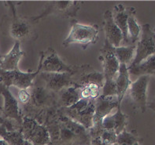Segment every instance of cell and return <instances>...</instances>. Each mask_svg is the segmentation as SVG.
Listing matches in <instances>:
<instances>
[{
	"label": "cell",
	"instance_id": "obj_36",
	"mask_svg": "<svg viewBox=\"0 0 155 145\" xmlns=\"http://www.w3.org/2000/svg\"><path fill=\"white\" fill-rule=\"evenodd\" d=\"M114 145H118V144H117V143H115V144H114Z\"/></svg>",
	"mask_w": 155,
	"mask_h": 145
},
{
	"label": "cell",
	"instance_id": "obj_30",
	"mask_svg": "<svg viewBox=\"0 0 155 145\" xmlns=\"http://www.w3.org/2000/svg\"><path fill=\"white\" fill-rule=\"evenodd\" d=\"M14 120L8 119L3 116H0V125H4L8 131H14V130H19V126L17 122H14Z\"/></svg>",
	"mask_w": 155,
	"mask_h": 145
},
{
	"label": "cell",
	"instance_id": "obj_14",
	"mask_svg": "<svg viewBox=\"0 0 155 145\" xmlns=\"http://www.w3.org/2000/svg\"><path fill=\"white\" fill-rule=\"evenodd\" d=\"M99 60L103 65V74L105 80L115 79L120 68V63L114 55L113 51V46H111L105 39L104 46L100 49Z\"/></svg>",
	"mask_w": 155,
	"mask_h": 145
},
{
	"label": "cell",
	"instance_id": "obj_20",
	"mask_svg": "<svg viewBox=\"0 0 155 145\" xmlns=\"http://www.w3.org/2000/svg\"><path fill=\"white\" fill-rule=\"evenodd\" d=\"M24 52L21 49V43L15 42L11 50L2 57V62L0 64V68L3 71L19 70L18 63L23 57Z\"/></svg>",
	"mask_w": 155,
	"mask_h": 145
},
{
	"label": "cell",
	"instance_id": "obj_7",
	"mask_svg": "<svg viewBox=\"0 0 155 145\" xmlns=\"http://www.w3.org/2000/svg\"><path fill=\"white\" fill-rule=\"evenodd\" d=\"M41 71V61L35 71L23 72L20 70L3 71L0 68V83L10 88L15 86L19 90H28L33 86V81Z\"/></svg>",
	"mask_w": 155,
	"mask_h": 145
},
{
	"label": "cell",
	"instance_id": "obj_25",
	"mask_svg": "<svg viewBox=\"0 0 155 145\" xmlns=\"http://www.w3.org/2000/svg\"><path fill=\"white\" fill-rule=\"evenodd\" d=\"M136 10L133 7H128V31L130 46L136 45L139 40V36L141 32V27L137 23L136 19Z\"/></svg>",
	"mask_w": 155,
	"mask_h": 145
},
{
	"label": "cell",
	"instance_id": "obj_23",
	"mask_svg": "<svg viewBox=\"0 0 155 145\" xmlns=\"http://www.w3.org/2000/svg\"><path fill=\"white\" fill-rule=\"evenodd\" d=\"M129 74L134 76L155 75V53L137 66L128 68Z\"/></svg>",
	"mask_w": 155,
	"mask_h": 145
},
{
	"label": "cell",
	"instance_id": "obj_5",
	"mask_svg": "<svg viewBox=\"0 0 155 145\" xmlns=\"http://www.w3.org/2000/svg\"><path fill=\"white\" fill-rule=\"evenodd\" d=\"M94 100L81 99L70 108H61L59 111L64 115L89 130L94 125Z\"/></svg>",
	"mask_w": 155,
	"mask_h": 145
},
{
	"label": "cell",
	"instance_id": "obj_12",
	"mask_svg": "<svg viewBox=\"0 0 155 145\" xmlns=\"http://www.w3.org/2000/svg\"><path fill=\"white\" fill-rule=\"evenodd\" d=\"M85 68V67H84ZM81 72V71H80ZM78 73H46L40 72L38 76L48 90L58 93L63 89L74 85V76Z\"/></svg>",
	"mask_w": 155,
	"mask_h": 145
},
{
	"label": "cell",
	"instance_id": "obj_1",
	"mask_svg": "<svg viewBox=\"0 0 155 145\" xmlns=\"http://www.w3.org/2000/svg\"><path fill=\"white\" fill-rule=\"evenodd\" d=\"M43 125L52 145H90L89 131L58 110L48 116Z\"/></svg>",
	"mask_w": 155,
	"mask_h": 145
},
{
	"label": "cell",
	"instance_id": "obj_24",
	"mask_svg": "<svg viewBox=\"0 0 155 145\" xmlns=\"http://www.w3.org/2000/svg\"><path fill=\"white\" fill-rule=\"evenodd\" d=\"M136 48V45L128 46H120L119 47L113 46V51L120 63V65L123 64L128 68L132 63L134 57H135Z\"/></svg>",
	"mask_w": 155,
	"mask_h": 145
},
{
	"label": "cell",
	"instance_id": "obj_10",
	"mask_svg": "<svg viewBox=\"0 0 155 145\" xmlns=\"http://www.w3.org/2000/svg\"><path fill=\"white\" fill-rule=\"evenodd\" d=\"M135 57L128 68L137 66L155 53V32L148 24L141 27V38L136 44Z\"/></svg>",
	"mask_w": 155,
	"mask_h": 145
},
{
	"label": "cell",
	"instance_id": "obj_9",
	"mask_svg": "<svg viewBox=\"0 0 155 145\" xmlns=\"http://www.w3.org/2000/svg\"><path fill=\"white\" fill-rule=\"evenodd\" d=\"M19 130L31 145H48L51 143L49 133L45 125L31 118L22 117V124Z\"/></svg>",
	"mask_w": 155,
	"mask_h": 145
},
{
	"label": "cell",
	"instance_id": "obj_31",
	"mask_svg": "<svg viewBox=\"0 0 155 145\" xmlns=\"http://www.w3.org/2000/svg\"><path fill=\"white\" fill-rule=\"evenodd\" d=\"M30 99V93L28 89V90H19L18 92V102H20L21 105H25L28 102Z\"/></svg>",
	"mask_w": 155,
	"mask_h": 145
},
{
	"label": "cell",
	"instance_id": "obj_26",
	"mask_svg": "<svg viewBox=\"0 0 155 145\" xmlns=\"http://www.w3.org/2000/svg\"><path fill=\"white\" fill-rule=\"evenodd\" d=\"M0 137L9 145H31L25 139L20 130L8 131L4 125H0Z\"/></svg>",
	"mask_w": 155,
	"mask_h": 145
},
{
	"label": "cell",
	"instance_id": "obj_37",
	"mask_svg": "<svg viewBox=\"0 0 155 145\" xmlns=\"http://www.w3.org/2000/svg\"><path fill=\"white\" fill-rule=\"evenodd\" d=\"M154 32H155V31H154Z\"/></svg>",
	"mask_w": 155,
	"mask_h": 145
},
{
	"label": "cell",
	"instance_id": "obj_29",
	"mask_svg": "<svg viewBox=\"0 0 155 145\" xmlns=\"http://www.w3.org/2000/svg\"><path fill=\"white\" fill-rule=\"evenodd\" d=\"M102 96H117V86L115 79L114 80H105V83L102 86Z\"/></svg>",
	"mask_w": 155,
	"mask_h": 145
},
{
	"label": "cell",
	"instance_id": "obj_16",
	"mask_svg": "<svg viewBox=\"0 0 155 145\" xmlns=\"http://www.w3.org/2000/svg\"><path fill=\"white\" fill-rule=\"evenodd\" d=\"M77 78H74V85L76 88H79L88 83L97 84L101 89L105 83V77L102 72L94 70L91 65H86L81 72L76 74Z\"/></svg>",
	"mask_w": 155,
	"mask_h": 145
},
{
	"label": "cell",
	"instance_id": "obj_15",
	"mask_svg": "<svg viewBox=\"0 0 155 145\" xmlns=\"http://www.w3.org/2000/svg\"><path fill=\"white\" fill-rule=\"evenodd\" d=\"M119 103L117 96H98L94 100V125H102V121L112 111L117 108ZM93 125V126H94Z\"/></svg>",
	"mask_w": 155,
	"mask_h": 145
},
{
	"label": "cell",
	"instance_id": "obj_18",
	"mask_svg": "<svg viewBox=\"0 0 155 145\" xmlns=\"http://www.w3.org/2000/svg\"><path fill=\"white\" fill-rule=\"evenodd\" d=\"M104 31L106 40L114 47H119L123 41V35L114 22L112 11L104 13Z\"/></svg>",
	"mask_w": 155,
	"mask_h": 145
},
{
	"label": "cell",
	"instance_id": "obj_13",
	"mask_svg": "<svg viewBox=\"0 0 155 145\" xmlns=\"http://www.w3.org/2000/svg\"><path fill=\"white\" fill-rule=\"evenodd\" d=\"M0 95H2L4 99V106L1 109L3 117L8 119L14 120L19 128H21L22 124V116L18 100L13 96L9 88L2 83H0Z\"/></svg>",
	"mask_w": 155,
	"mask_h": 145
},
{
	"label": "cell",
	"instance_id": "obj_35",
	"mask_svg": "<svg viewBox=\"0 0 155 145\" xmlns=\"http://www.w3.org/2000/svg\"><path fill=\"white\" fill-rule=\"evenodd\" d=\"M1 109H2V108H1V107H0V110H1Z\"/></svg>",
	"mask_w": 155,
	"mask_h": 145
},
{
	"label": "cell",
	"instance_id": "obj_32",
	"mask_svg": "<svg viewBox=\"0 0 155 145\" xmlns=\"http://www.w3.org/2000/svg\"><path fill=\"white\" fill-rule=\"evenodd\" d=\"M0 145H9L7 143H6V141L4 140L3 139H2V137H0Z\"/></svg>",
	"mask_w": 155,
	"mask_h": 145
},
{
	"label": "cell",
	"instance_id": "obj_33",
	"mask_svg": "<svg viewBox=\"0 0 155 145\" xmlns=\"http://www.w3.org/2000/svg\"><path fill=\"white\" fill-rule=\"evenodd\" d=\"M2 56L0 54V64H1V62H2Z\"/></svg>",
	"mask_w": 155,
	"mask_h": 145
},
{
	"label": "cell",
	"instance_id": "obj_3",
	"mask_svg": "<svg viewBox=\"0 0 155 145\" xmlns=\"http://www.w3.org/2000/svg\"><path fill=\"white\" fill-rule=\"evenodd\" d=\"M4 4L10 9V15L4 16L2 20V29L7 30L10 37L15 39L16 42H25L26 40H33L38 38L37 33L34 29L33 23L23 17L18 15L15 2H4Z\"/></svg>",
	"mask_w": 155,
	"mask_h": 145
},
{
	"label": "cell",
	"instance_id": "obj_19",
	"mask_svg": "<svg viewBox=\"0 0 155 145\" xmlns=\"http://www.w3.org/2000/svg\"><path fill=\"white\" fill-rule=\"evenodd\" d=\"M112 14L114 22L119 27V29L121 31L123 35V41L120 46H130L128 31V7H124L122 4H118L114 7V12H112Z\"/></svg>",
	"mask_w": 155,
	"mask_h": 145
},
{
	"label": "cell",
	"instance_id": "obj_11",
	"mask_svg": "<svg viewBox=\"0 0 155 145\" xmlns=\"http://www.w3.org/2000/svg\"><path fill=\"white\" fill-rule=\"evenodd\" d=\"M150 76L142 75L130 85L128 92L134 108L145 112L147 105V87Z\"/></svg>",
	"mask_w": 155,
	"mask_h": 145
},
{
	"label": "cell",
	"instance_id": "obj_4",
	"mask_svg": "<svg viewBox=\"0 0 155 145\" xmlns=\"http://www.w3.org/2000/svg\"><path fill=\"white\" fill-rule=\"evenodd\" d=\"M70 27V32L62 43L64 47H68L71 44H79L86 49L89 45L98 42L99 27L97 24H82L73 19Z\"/></svg>",
	"mask_w": 155,
	"mask_h": 145
},
{
	"label": "cell",
	"instance_id": "obj_22",
	"mask_svg": "<svg viewBox=\"0 0 155 145\" xmlns=\"http://www.w3.org/2000/svg\"><path fill=\"white\" fill-rule=\"evenodd\" d=\"M56 95L59 109L70 108L81 100L78 89L73 86L63 89L60 92L56 93Z\"/></svg>",
	"mask_w": 155,
	"mask_h": 145
},
{
	"label": "cell",
	"instance_id": "obj_2",
	"mask_svg": "<svg viewBox=\"0 0 155 145\" xmlns=\"http://www.w3.org/2000/svg\"><path fill=\"white\" fill-rule=\"evenodd\" d=\"M29 89V100L26 104L21 105V108H20L21 116L31 118L43 125L48 116L59 109L57 95L48 90L43 82L39 85L36 82H34L33 86Z\"/></svg>",
	"mask_w": 155,
	"mask_h": 145
},
{
	"label": "cell",
	"instance_id": "obj_21",
	"mask_svg": "<svg viewBox=\"0 0 155 145\" xmlns=\"http://www.w3.org/2000/svg\"><path fill=\"white\" fill-rule=\"evenodd\" d=\"M117 86V96L118 99L119 105H121V102L125 94L128 92L130 85L132 83L130 80V74L128 72V67L125 65L120 64L119 71L115 78Z\"/></svg>",
	"mask_w": 155,
	"mask_h": 145
},
{
	"label": "cell",
	"instance_id": "obj_28",
	"mask_svg": "<svg viewBox=\"0 0 155 145\" xmlns=\"http://www.w3.org/2000/svg\"><path fill=\"white\" fill-rule=\"evenodd\" d=\"M79 93L81 99L86 100H95L99 96L100 87L94 83H88L79 87Z\"/></svg>",
	"mask_w": 155,
	"mask_h": 145
},
{
	"label": "cell",
	"instance_id": "obj_17",
	"mask_svg": "<svg viewBox=\"0 0 155 145\" xmlns=\"http://www.w3.org/2000/svg\"><path fill=\"white\" fill-rule=\"evenodd\" d=\"M128 116L121 111V105H118L115 113L110 114L102 119V127L107 130H114L117 135L126 129Z\"/></svg>",
	"mask_w": 155,
	"mask_h": 145
},
{
	"label": "cell",
	"instance_id": "obj_34",
	"mask_svg": "<svg viewBox=\"0 0 155 145\" xmlns=\"http://www.w3.org/2000/svg\"><path fill=\"white\" fill-rule=\"evenodd\" d=\"M48 145H52V144H51V143H49V144H48Z\"/></svg>",
	"mask_w": 155,
	"mask_h": 145
},
{
	"label": "cell",
	"instance_id": "obj_8",
	"mask_svg": "<svg viewBox=\"0 0 155 145\" xmlns=\"http://www.w3.org/2000/svg\"><path fill=\"white\" fill-rule=\"evenodd\" d=\"M83 2L80 1H54L48 2L43 9V12L38 16L30 18L33 24L44 19L51 14L62 16L64 17H74L77 12L81 10Z\"/></svg>",
	"mask_w": 155,
	"mask_h": 145
},
{
	"label": "cell",
	"instance_id": "obj_27",
	"mask_svg": "<svg viewBox=\"0 0 155 145\" xmlns=\"http://www.w3.org/2000/svg\"><path fill=\"white\" fill-rule=\"evenodd\" d=\"M142 139L135 130L128 132L124 129L117 137L116 143L118 145H140Z\"/></svg>",
	"mask_w": 155,
	"mask_h": 145
},
{
	"label": "cell",
	"instance_id": "obj_6",
	"mask_svg": "<svg viewBox=\"0 0 155 145\" xmlns=\"http://www.w3.org/2000/svg\"><path fill=\"white\" fill-rule=\"evenodd\" d=\"M41 61V71L46 73H79L84 68L86 65H68L60 58L56 51L49 47L46 51H42L39 54Z\"/></svg>",
	"mask_w": 155,
	"mask_h": 145
}]
</instances>
